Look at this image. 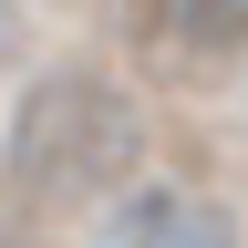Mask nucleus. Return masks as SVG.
<instances>
[{"instance_id": "obj_3", "label": "nucleus", "mask_w": 248, "mask_h": 248, "mask_svg": "<svg viewBox=\"0 0 248 248\" xmlns=\"http://www.w3.org/2000/svg\"><path fill=\"white\" fill-rule=\"evenodd\" d=\"M0 52H11V0H0Z\"/></svg>"}, {"instance_id": "obj_1", "label": "nucleus", "mask_w": 248, "mask_h": 248, "mask_svg": "<svg viewBox=\"0 0 248 248\" xmlns=\"http://www.w3.org/2000/svg\"><path fill=\"white\" fill-rule=\"evenodd\" d=\"M93 248H238V228L197 197V186H135V197L104 217Z\"/></svg>"}, {"instance_id": "obj_2", "label": "nucleus", "mask_w": 248, "mask_h": 248, "mask_svg": "<svg viewBox=\"0 0 248 248\" xmlns=\"http://www.w3.org/2000/svg\"><path fill=\"white\" fill-rule=\"evenodd\" d=\"M166 42H197V52H228L248 42V0H145Z\"/></svg>"}]
</instances>
